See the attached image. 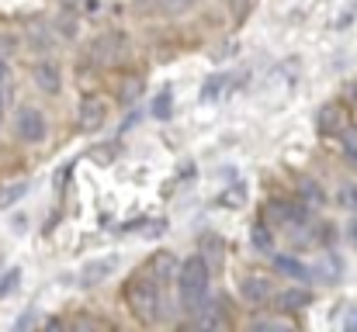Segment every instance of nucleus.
Wrapping results in <instances>:
<instances>
[{
  "label": "nucleus",
  "mask_w": 357,
  "mask_h": 332,
  "mask_svg": "<svg viewBox=\"0 0 357 332\" xmlns=\"http://www.w3.org/2000/svg\"><path fill=\"white\" fill-rule=\"evenodd\" d=\"M177 291H181V305L188 312L205 308V301H208V263H205V256H191V260L181 263Z\"/></svg>",
  "instance_id": "obj_1"
},
{
  "label": "nucleus",
  "mask_w": 357,
  "mask_h": 332,
  "mask_svg": "<svg viewBox=\"0 0 357 332\" xmlns=\"http://www.w3.org/2000/svg\"><path fill=\"white\" fill-rule=\"evenodd\" d=\"M125 301L132 305L135 319H142V322H156V319H160V280H156L153 274L142 270V274L125 287Z\"/></svg>",
  "instance_id": "obj_2"
},
{
  "label": "nucleus",
  "mask_w": 357,
  "mask_h": 332,
  "mask_svg": "<svg viewBox=\"0 0 357 332\" xmlns=\"http://www.w3.org/2000/svg\"><path fill=\"white\" fill-rule=\"evenodd\" d=\"M14 132H17V139H21V142H28V145H38V142H45V135H49V121H45V114H42L38 108L24 104V108H17V118H14Z\"/></svg>",
  "instance_id": "obj_3"
},
{
  "label": "nucleus",
  "mask_w": 357,
  "mask_h": 332,
  "mask_svg": "<svg viewBox=\"0 0 357 332\" xmlns=\"http://www.w3.org/2000/svg\"><path fill=\"white\" fill-rule=\"evenodd\" d=\"M31 80L42 94H59L63 90V73L56 63H35L31 66Z\"/></svg>",
  "instance_id": "obj_4"
},
{
  "label": "nucleus",
  "mask_w": 357,
  "mask_h": 332,
  "mask_svg": "<svg viewBox=\"0 0 357 332\" xmlns=\"http://www.w3.org/2000/svg\"><path fill=\"white\" fill-rule=\"evenodd\" d=\"M239 294L250 301V305H267L274 298V287L267 277H243L239 280Z\"/></svg>",
  "instance_id": "obj_5"
},
{
  "label": "nucleus",
  "mask_w": 357,
  "mask_h": 332,
  "mask_svg": "<svg viewBox=\"0 0 357 332\" xmlns=\"http://www.w3.org/2000/svg\"><path fill=\"white\" fill-rule=\"evenodd\" d=\"M344 125H347V114H344L340 104H323V108H319V118H316L319 135H340Z\"/></svg>",
  "instance_id": "obj_6"
},
{
  "label": "nucleus",
  "mask_w": 357,
  "mask_h": 332,
  "mask_svg": "<svg viewBox=\"0 0 357 332\" xmlns=\"http://www.w3.org/2000/svg\"><path fill=\"white\" fill-rule=\"evenodd\" d=\"M105 121H108V104L105 101H84V108H80V128L84 132H101L105 128Z\"/></svg>",
  "instance_id": "obj_7"
},
{
  "label": "nucleus",
  "mask_w": 357,
  "mask_h": 332,
  "mask_svg": "<svg viewBox=\"0 0 357 332\" xmlns=\"http://www.w3.org/2000/svg\"><path fill=\"white\" fill-rule=\"evenodd\" d=\"M115 267H119V256H105V260H91L87 267H84V284H101L108 274H115Z\"/></svg>",
  "instance_id": "obj_8"
},
{
  "label": "nucleus",
  "mask_w": 357,
  "mask_h": 332,
  "mask_svg": "<svg viewBox=\"0 0 357 332\" xmlns=\"http://www.w3.org/2000/svg\"><path fill=\"white\" fill-rule=\"evenodd\" d=\"M174 270H177V260H174L170 253H156V256L146 263V274H153L160 284H163V280H170V277H174Z\"/></svg>",
  "instance_id": "obj_9"
},
{
  "label": "nucleus",
  "mask_w": 357,
  "mask_h": 332,
  "mask_svg": "<svg viewBox=\"0 0 357 332\" xmlns=\"http://www.w3.org/2000/svg\"><path fill=\"white\" fill-rule=\"evenodd\" d=\"M278 305L288 308V312H298V308L312 305V291H305V287H288V291L278 294Z\"/></svg>",
  "instance_id": "obj_10"
},
{
  "label": "nucleus",
  "mask_w": 357,
  "mask_h": 332,
  "mask_svg": "<svg viewBox=\"0 0 357 332\" xmlns=\"http://www.w3.org/2000/svg\"><path fill=\"white\" fill-rule=\"evenodd\" d=\"M274 270L284 277H295V280H309V267L295 256H274Z\"/></svg>",
  "instance_id": "obj_11"
},
{
  "label": "nucleus",
  "mask_w": 357,
  "mask_h": 332,
  "mask_svg": "<svg viewBox=\"0 0 357 332\" xmlns=\"http://www.w3.org/2000/svg\"><path fill=\"white\" fill-rule=\"evenodd\" d=\"M250 239H253V249H257V253H271V249H274V232H271L267 221H253Z\"/></svg>",
  "instance_id": "obj_12"
},
{
  "label": "nucleus",
  "mask_w": 357,
  "mask_h": 332,
  "mask_svg": "<svg viewBox=\"0 0 357 332\" xmlns=\"http://www.w3.org/2000/svg\"><path fill=\"white\" fill-rule=\"evenodd\" d=\"M298 198H302L305 205H312V208H323V205H326V194H323V187H319L316 180H302Z\"/></svg>",
  "instance_id": "obj_13"
},
{
  "label": "nucleus",
  "mask_w": 357,
  "mask_h": 332,
  "mask_svg": "<svg viewBox=\"0 0 357 332\" xmlns=\"http://www.w3.org/2000/svg\"><path fill=\"white\" fill-rule=\"evenodd\" d=\"M153 118H160V121H167L170 114H174V94L170 90H160L156 97H153Z\"/></svg>",
  "instance_id": "obj_14"
},
{
  "label": "nucleus",
  "mask_w": 357,
  "mask_h": 332,
  "mask_svg": "<svg viewBox=\"0 0 357 332\" xmlns=\"http://www.w3.org/2000/svg\"><path fill=\"white\" fill-rule=\"evenodd\" d=\"M226 84H229V80H226V77H219V73H215V77H208V80H205V87H202V101H215V97L226 90Z\"/></svg>",
  "instance_id": "obj_15"
},
{
  "label": "nucleus",
  "mask_w": 357,
  "mask_h": 332,
  "mask_svg": "<svg viewBox=\"0 0 357 332\" xmlns=\"http://www.w3.org/2000/svg\"><path fill=\"white\" fill-rule=\"evenodd\" d=\"M24 191H28V184H24V180H21V184L3 187V191H0V208H10L14 201H21V198H24Z\"/></svg>",
  "instance_id": "obj_16"
},
{
  "label": "nucleus",
  "mask_w": 357,
  "mask_h": 332,
  "mask_svg": "<svg viewBox=\"0 0 357 332\" xmlns=\"http://www.w3.org/2000/svg\"><path fill=\"white\" fill-rule=\"evenodd\" d=\"M17 284H21V270L17 267H10L7 274H0V294H14Z\"/></svg>",
  "instance_id": "obj_17"
},
{
  "label": "nucleus",
  "mask_w": 357,
  "mask_h": 332,
  "mask_svg": "<svg viewBox=\"0 0 357 332\" xmlns=\"http://www.w3.org/2000/svg\"><path fill=\"white\" fill-rule=\"evenodd\" d=\"M340 205L344 208H357V184H344L340 187Z\"/></svg>",
  "instance_id": "obj_18"
},
{
  "label": "nucleus",
  "mask_w": 357,
  "mask_h": 332,
  "mask_svg": "<svg viewBox=\"0 0 357 332\" xmlns=\"http://www.w3.org/2000/svg\"><path fill=\"white\" fill-rule=\"evenodd\" d=\"M59 35H66V38H77V21H73V17H66V21L59 17Z\"/></svg>",
  "instance_id": "obj_19"
},
{
  "label": "nucleus",
  "mask_w": 357,
  "mask_h": 332,
  "mask_svg": "<svg viewBox=\"0 0 357 332\" xmlns=\"http://www.w3.org/2000/svg\"><path fill=\"white\" fill-rule=\"evenodd\" d=\"M10 80V66H7V59L0 56V84H7Z\"/></svg>",
  "instance_id": "obj_20"
},
{
  "label": "nucleus",
  "mask_w": 357,
  "mask_h": 332,
  "mask_svg": "<svg viewBox=\"0 0 357 332\" xmlns=\"http://www.w3.org/2000/svg\"><path fill=\"white\" fill-rule=\"evenodd\" d=\"M347 163L357 170V145H347Z\"/></svg>",
  "instance_id": "obj_21"
},
{
  "label": "nucleus",
  "mask_w": 357,
  "mask_h": 332,
  "mask_svg": "<svg viewBox=\"0 0 357 332\" xmlns=\"http://www.w3.org/2000/svg\"><path fill=\"white\" fill-rule=\"evenodd\" d=\"M174 3H177V7H191L195 0H174Z\"/></svg>",
  "instance_id": "obj_22"
},
{
  "label": "nucleus",
  "mask_w": 357,
  "mask_h": 332,
  "mask_svg": "<svg viewBox=\"0 0 357 332\" xmlns=\"http://www.w3.org/2000/svg\"><path fill=\"white\" fill-rule=\"evenodd\" d=\"M351 232H354V239H357V221H354V228H351Z\"/></svg>",
  "instance_id": "obj_23"
},
{
  "label": "nucleus",
  "mask_w": 357,
  "mask_h": 332,
  "mask_svg": "<svg viewBox=\"0 0 357 332\" xmlns=\"http://www.w3.org/2000/svg\"><path fill=\"white\" fill-rule=\"evenodd\" d=\"M0 118H3V114H0Z\"/></svg>",
  "instance_id": "obj_24"
}]
</instances>
